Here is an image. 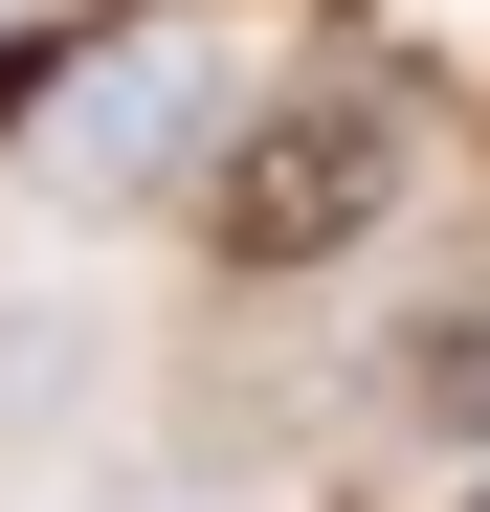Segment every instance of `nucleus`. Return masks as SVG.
<instances>
[{"mask_svg": "<svg viewBox=\"0 0 490 512\" xmlns=\"http://www.w3.org/2000/svg\"><path fill=\"white\" fill-rule=\"evenodd\" d=\"M0 90H23V45H0Z\"/></svg>", "mask_w": 490, "mask_h": 512, "instance_id": "3", "label": "nucleus"}, {"mask_svg": "<svg viewBox=\"0 0 490 512\" xmlns=\"http://www.w3.org/2000/svg\"><path fill=\"white\" fill-rule=\"evenodd\" d=\"M201 112H223V45H201V23H179V45H112L90 90H67V179H156Z\"/></svg>", "mask_w": 490, "mask_h": 512, "instance_id": "2", "label": "nucleus"}, {"mask_svg": "<svg viewBox=\"0 0 490 512\" xmlns=\"http://www.w3.org/2000/svg\"><path fill=\"white\" fill-rule=\"evenodd\" d=\"M379 179H401V112H379V90H290V112L223 134L201 223H223V268H312V245L379 223Z\"/></svg>", "mask_w": 490, "mask_h": 512, "instance_id": "1", "label": "nucleus"}]
</instances>
